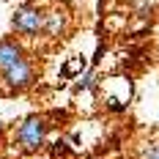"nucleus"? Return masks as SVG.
<instances>
[{"mask_svg": "<svg viewBox=\"0 0 159 159\" xmlns=\"http://www.w3.org/2000/svg\"><path fill=\"white\" fill-rule=\"evenodd\" d=\"M22 58H25V52H22V47L16 44L14 39H0V71L11 69Z\"/></svg>", "mask_w": 159, "mask_h": 159, "instance_id": "20e7f679", "label": "nucleus"}, {"mask_svg": "<svg viewBox=\"0 0 159 159\" xmlns=\"http://www.w3.org/2000/svg\"><path fill=\"white\" fill-rule=\"evenodd\" d=\"M66 28H69V14L61 11V8H52L47 11V25H44V33L52 36V39H58V36H63Z\"/></svg>", "mask_w": 159, "mask_h": 159, "instance_id": "39448f33", "label": "nucleus"}, {"mask_svg": "<svg viewBox=\"0 0 159 159\" xmlns=\"http://www.w3.org/2000/svg\"><path fill=\"white\" fill-rule=\"evenodd\" d=\"M129 3L137 16H151V11H154V0H129Z\"/></svg>", "mask_w": 159, "mask_h": 159, "instance_id": "423d86ee", "label": "nucleus"}, {"mask_svg": "<svg viewBox=\"0 0 159 159\" xmlns=\"http://www.w3.org/2000/svg\"><path fill=\"white\" fill-rule=\"evenodd\" d=\"M140 159H159V143H148L140 151Z\"/></svg>", "mask_w": 159, "mask_h": 159, "instance_id": "6e6552de", "label": "nucleus"}, {"mask_svg": "<svg viewBox=\"0 0 159 159\" xmlns=\"http://www.w3.org/2000/svg\"><path fill=\"white\" fill-rule=\"evenodd\" d=\"M66 154H69V140H63V137L55 140V143H52V157L58 159V157H66Z\"/></svg>", "mask_w": 159, "mask_h": 159, "instance_id": "0eeeda50", "label": "nucleus"}, {"mask_svg": "<svg viewBox=\"0 0 159 159\" xmlns=\"http://www.w3.org/2000/svg\"><path fill=\"white\" fill-rule=\"evenodd\" d=\"M47 134H49V124L44 115H28V118H22V124L16 126L14 132V140L16 145L22 148V151H41L44 145H47Z\"/></svg>", "mask_w": 159, "mask_h": 159, "instance_id": "f257e3e1", "label": "nucleus"}, {"mask_svg": "<svg viewBox=\"0 0 159 159\" xmlns=\"http://www.w3.org/2000/svg\"><path fill=\"white\" fill-rule=\"evenodd\" d=\"M44 25H47V11H41L33 3L16 6L14 16H11V28L19 36H28V39H36L39 33H44Z\"/></svg>", "mask_w": 159, "mask_h": 159, "instance_id": "f03ea898", "label": "nucleus"}, {"mask_svg": "<svg viewBox=\"0 0 159 159\" xmlns=\"http://www.w3.org/2000/svg\"><path fill=\"white\" fill-rule=\"evenodd\" d=\"M3 80H6V85H8V88H16V91H22V88H30L33 80H36L33 63L28 61V58H22L19 63H14L11 69H6V71H3Z\"/></svg>", "mask_w": 159, "mask_h": 159, "instance_id": "7ed1b4c3", "label": "nucleus"}]
</instances>
